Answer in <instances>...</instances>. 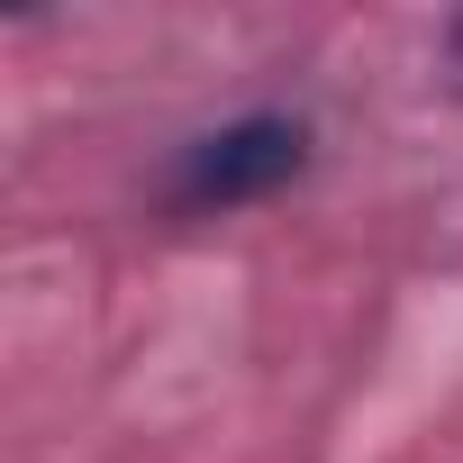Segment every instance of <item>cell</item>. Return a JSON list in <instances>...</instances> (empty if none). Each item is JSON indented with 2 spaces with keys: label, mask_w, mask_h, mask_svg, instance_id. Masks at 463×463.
Instances as JSON below:
<instances>
[{
  "label": "cell",
  "mask_w": 463,
  "mask_h": 463,
  "mask_svg": "<svg viewBox=\"0 0 463 463\" xmlns=\"http://www.w3.org/2000/svg\"><path fill=\"white\" fill-rule=\"evenodd\" d=\"M445 64H454V82H463V19L445 28Z\"/></svg>",
  "instance_id": "obj_2"
},
{
  "label": "cell",
  "mask_w": 463,
  "mask_h": 463,
  "mask_svg": "<svg viewBox=\"0 0 463 463\" xmlns=\"http://www.w3.org/2000/svg\"><path fill=\"white\" fill-rule=\"evenodd\" d=\"M309 164V128L282 118V109H255V118H227L209 137L182 146L173 164V209H246V200H273L282 182H300Z\"/></svg>",
  "instance_id": "obj_1"
}]
</instances>
